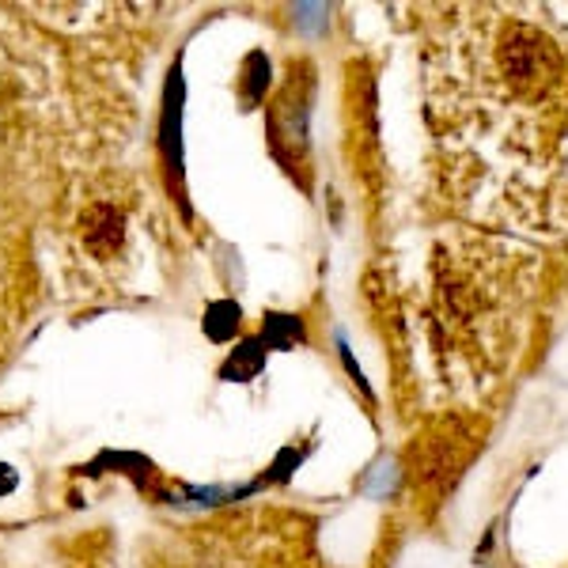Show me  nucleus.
<instances>
[{"label": "nucleus", "mask_w": 568, "mask_h": 568, "mask_svg": "<svg viewBox=\"0 0 568 568\" xmlns=\"http://www.w3.org/2000/svg\"><path fill=\"white\" fill-rule=\"evenodd\" d=\"M474 447H481V436L470 433L459 417H452L447 425H436L428 436L414 439L406 455V474L417 489L428 493H447L455 481H459L463 466L470 463Z\"/></svg>", "instance_id": "nucleus-1"}, {"label": "nucleus", "mask_w": 568, "mask_h": 568, "mask_svg": "<svg viewBox=\"0 0 568 568\" xmlns=\"http://www.w3.org/2000/svg\"><path fill=\"white\" fill-rule=\"evenodd\" d=\"M23 307V258L16 240L0 227V349L8 342V329L16 326Z\"/></svg>", "instance_id": "nucleus-2"}]
</instances>
